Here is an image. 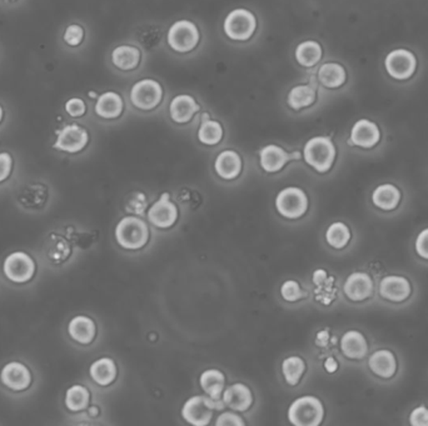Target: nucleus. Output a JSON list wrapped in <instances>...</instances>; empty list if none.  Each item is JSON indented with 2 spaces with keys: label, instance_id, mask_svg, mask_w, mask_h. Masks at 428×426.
<instances>
[{
  "label": "nucleus",
  "instance_id": "f257e3e1",
  "mask_svg": "<svg viewBox=\"0 0 428 426\" xmlns=\"http://www.w3.org/2000/svg\"><path fill=\"white\" fill-rule=\"evenodd\" d=\"M324 409L322 402L314 396H302L296 399L288 409V419L296 426H317L322 423Z\"/></svg>",
  "mask_w": 428,
  "mask_h": 426
},
{
  "label": "nucleus",
  "instance_id": "f03ea898",
  "mask_svg": "<svg viewBox=\"0 0 428 426\" xmlns=\"http://www.w3.org/2000/svg\"><path fill=\"white\" fill-rule=\"evenodd\" d=\"M303 157L308 165L319 173L330 171L336 159V148L330 138L314 136L307 141L303 149Z\"/></svg>",
  "mask_w": 428,
  "mask_h": 426
},
{
  "label": "nucleus",
  "instance_id": "7ed1b4c3",
  "mask_svg": "<svg viewBox=\"0 0 428 426\" xmlns=\"http://www.w3.org/2000/svg\"><path fill=\"white\" fill-rule=\"evenodd\" d=\"M116 239L124 249H141L149 239L147 224L139 218L125 216L116 226Z\"/></svg>",
  "mask_w": 428,
  "mask_h": 426
},
{
  "label": "nucleus",
  "instance_id": "20e7f679",
  "mask_svg": "<svg viewBox=\"0 0 428 426\" xmlns=\"http://www.w3.org/2000/svg\"><path fill=\"white\" fill-rule=\"evenodd\" d=\"M257 28V19L247 9H234L224 19L223 29L232 40L245 42L251 39Z\"/></svg>",
  "mask_w": 428,
  "mask_h": 426
},
{
  "label": "nucleus",
  "instance_id": "39448f33",
  "mask_svg": "<svg viewBox=\"0 0 428 426\" xmlns=\"http://www.w3.org/2000/svg\"><path fill=\"white\" fill-rule=\"evenodd\" d=\"M199 31L190 20H178L168 31V44L174 52L190 53L199 43Z\"/></svg>",
  "mask_w": 428,
  "mask_h": 426
},
{
  "label": "nucleus",
  "instance_id": "423d86ee",
  "mask_svg": "<svg viewBox=\"0 0 428 426\" xmlns=\"http://www.w3.org/2000/svg\"><path fill=\"white\" fill-rule=\"evenodd\" d=\"M275 207L282 216L287 219H298L307 212L308 198L300 188L289 187L278 193L275 198Z\"/></svg>",
  "mask_w": 428,
  "mask_h": 426
},
{
  "label": "nucleus",
  "instance_id": "0eeeda50",
  "mask_svg": "<svg viewBox=\"0 0 428 426\" xmlns=\"http://www.w3.org/2000/svg\"><path fill=\"white\" fill-rule=\"evenodd\" d=\"M163 99V89L158 81L142 79L130 89V102L135 108L152 110L160 105Z\"/></svg>",
  "mask_w": 428,
  "mask_h": 426
},
{
  "label": "nucleus",
  "instance_id": "6e6552de",
  "mask_svg": "<svg viewBox=\"0 0 428 426\" xmlns=\"http://www.w3.org/2000/svg\"><path fill=\"white\" fill-rule=\"evenodd\" d=\"M3 271L9 281L14 283H26L36 273V264L31 256L23 251H14L6 256L3 264Z\"/></svg>",
  "mask_w": 428,
  "mask_h": 426
},
{
  "label": "nucleus",
  "instance_id": "1a4fd4ad",
  "mask_svg": "<svg viewBox=\"0 0 428 426\" xmlns=\"http://www.w3.org/2000/svg\"><path fill=\"white\" fill-rule=\"evenodd\" d=\"M385 65L393 79H410L416 70V56L410 50L396 49L385 56Z\"/></svg>",
  "mask_w": 428,
  "mask_h": 426
},
{
  "label": "nucleus",
  "instance_id": "9d476101",
  "mask_svg": "<svg viewBox=\"0 0 428 426\" xmlns=\"http://www.w3.org/2000/svg\"><path fill=\"white\" fill-rule=\"evenodd\" d=\"M89 135L86 129L77 124H70L56 132L54 149L67 152H78L86 148Z\"/></svg>",
  "mask_w": 428,
  "mask_h": 426
},
{
  "label": "nucleus",
  "instance_id": "9b49d317",
  "mask_svg": "<svg viewBox=\"0 0 428 426\" xmlns=\"http://www.w3.org/2000/svg\"><path fill=\"white\" fill-rule=\"evenodd\" d=\"M182 416L192 425L206 426L213 416L209 396H193L184 404Z\"/></svg>",
  "mask_w": 428,
  "mask_h": 426
},
{
  "label": "nucleus",
  "instance_id": "f8f14e48",
  "mask_svg": "<svg viewBox=\"0 0 428 426\" xmlns=\"http://www.w3.org/2000/svg\"><path fill=\"white\" fill-rule=\"evenodd\" d=\"M177 207L171 203L169 194L160 195V200L154 203L148 212V219L157 228H171L177 220Z\"/></svg>",
  "mask_w": 428,
  "mask_h": 426
},
{
  "label": "nucleus",
  "instance_id": "ddd939ff",
  "mask_svg": "<svg viewBox=\"0 0 428 426\" xmlns=\"http://www.w3.org/2000/svg\"><path fill=\"white\" fill-rule=\"evenodd\" d=\"M1 383L14 391L28 389L31 385V375L29 369L18 361L8 363L0 372Z\"/></svg>",
  "mask_w": 428,
  "mask_h": 426
},
{
  "label": "nucleus",
  "instance_id": "4468645a",
  "mask_svg": "<svg viewBox=\"0 0 428 426\" xmlns=\"http://www.w3.org/2000/svg\"><path fill=\"white\" fill-rule=\"evenodd\" d=\"M300 158V152H292V154H288L283 148L278 145H273V144L264 146L263 149L259 152L261 166H262L263 171H267V173L280 171L284 165L287 164L289 160Z\"/></svg>",
  "mask_w": 428,
  "mask_h": 426
},
{
  "label": "nucleus",
  "instance_id": "2eb2a0df",
  "mask_svg": "<svg viewBox=\"0 0 428 426\" xmlns=\"http://www.w3.org/2000/svg\"><path fill=\"white\" fill-rule=\"evenodd\" d=\"M343 290L351 300L362 301L372 295L374 281L366 273H353L347 278Z\"/></svg>",
  "mask_w": 428,
  "mask_h": 426
},
{
  "label": "nucleus",
  "instance_id": "dca6fc26",
  "mask_svg": "<svg viewBox=\"0 0 428 426\" xmlns=\"http://www.w3.org/2000/svg\"><path fill=\"white\" fill-rule=\"evenodd\" d=\"M379 139H381V133L379 127L367 119L358 120L351 132V144L366 149L376 145Z\"/></svg>",
  "mask_w": 428,
  "mask_h": 426
},
{
  "label": "nucleus",
  "instance_id": "f3484780",
  "mask_svg": "<svg viewBox=\"0 0 428 426\" xmlns=\"http://www.w3.org/2000/svg\"><path fill=\"white\" fill-rule=\"evenodd\" d=\"M379 292L387 300L396 301V303L404 301L410 297V281L404 276H397V275L385 276V279L381 281Z\"/></svg>",
  "mask_w": 428,
  "mask_h": 426
},
{
  "label": "nucleus",
  "instance_id": "a211bd4d",
  "mask_svg": "<svg viewBox=\"0 0 428 426\" xmlns=\"http://www.w3.org/2000/svg\"><path fill=\"white\" fill-rule=\"evenodd\" d=\"M201 106L197 103L196 99L187 94L177 95L171 100L169 105V113L173 122L178 124H185L190 122L197 111H199Z\"/></svg>",
  "mask_w": 428,
  "mask_h": 426
},
{
  "label": "nucleus",
  "instance_id": "6ab92c4d",
  "mask_svg": "<svg viewBox=\"0 0 428 426\" xmlns=\"http://www.w3.org/2000/svg\"><path fill=\"white\" fill-rule=\"evenodd\" d=\"M224 405L228 408L237 410V411H245L248 410L253 402L251 390L245 384H233L224 390V394L222 395Z\"/></svg>",
  "mask_w": 428,
  "mask_h": 426
},
{
  "label": "nucleus",
  "instance_id": "aec40b11",
  "mask_svg": "<svg viewBox=\"0 0 428 426\" xmlns=\"http://www.w3.org/2000/svg\"><path fill=\"white\" fill-rule=\"evenodd\" d=\"M214 169L222 179L231 180L240 174L242 160L237 152L233 150H224L215 159Z\"/></svg>",
  "mask_w": 428,
  "mask_h": 426
},
{
  "label": "nucleus",
  "instance_id": "412c9836",
  "mask_svg": "<svg viewBox=\"0 0 428 426\" xmlns=\"http://www.w3.org/2000/svg\"><path fill=\"white\" fill-rule=\"evenodd\" d=\"M368 365L381 378H392L397 370L396 358L390 350H379L372 354L368 360Z\"/></svg>",
  "mask_w": 428,
  "mask_h": 426
},
{
  "label": "nucleus",
  "instance_id": "4be33fe9",
  "mask_svg": "<svg viewBox=\"0 0 428 426\" xmlns=\"http://www.w3.org/2000/svg\"><path fill=\"white\" fill-rule=\"evenodd\" d=\"M68 333L77 342L89 344L95 336V324L91 317L79 315L70 320L68 325Z\"/></svg>",
  "mask_w": 428,
  "mask_h": 426
},
{
  "label": "nucleus",
  "instance_id": "5701e85b",
  "mask_svg": "<svg viewBox=\"0 0 428 426\" xmlns=\"http://www.w3.org/2000/svg\"><path fill=\"white\" fill-rule=\"evenodd\" d=\"M341 349L342 353L349 359H362L367 354V341L361 333L351 330L343 335Z\"/></svg>",
  "mask_w": 428,
  "mask_h": 426
},
{
  "label": "nucleus",
  "instance_id": "b1692460",
  "mask_svg": "<svg viewBox=\"0 0 428 426\" xmlns=\"http://www.w3.org/2000/svg\"><path fill=\"white\" fill-rule=\"evenodd\" d=\"M123 99L119 94L114 92H107L102 94L95 104L97 116L105 119H116L122 116Z\"/></svg>",
  "mask_w": 428,
  "mask_h": 426
},
{
  "label": "nucleus",
  "instance_id": "393cba45",
  "mask_svg": "<svg viewBox=\"0 0 428 426\" xmlns=\"http://www.w3.org/2000/svg\"><path fill=\"white\" fill-rule=\"evenodd\" d=\"M112 61L121 70H133L139 65L141 52L132 45H119L112 53Z\"/></svg>",
  "mask_w": 428,
  "mask_h": 426
},
{
  "label": "nucleus",
  "instance_id": "a878e982",
  "mask_svg": "<svg viewBox=\"0 0 428 426\" xmlns=\"http://www.w3.org/2000/svg\"><path fill=\"white\" fill-rule=\"evenodd\" d=\"M316 86L313 84H300L294 86L288 94L287 102L289 108L300 110L312 105L316 102Z\"/></svg>",
  "mask_w": 428,
  "mask_h": 426
},
{
  "label": "nucleus",
  "instance_id": "bb28decb",
  "mask_svg": "<svg viewBox=\"0 0 428 426\" xmlns=\"http://www.w3.org/2000/svg\"><path fill=\"white\" fill-rule=\"evenodd\" d=\"M401 200L399 190L392 184H383L376 188L372 194V201L376 207L383 210H393L397 207Z\"/></svg>",
  "mask_w": 428,
  "mask_h": 426
},
{
  "label": "nucleus",
  "instance_id": "cd10ccee",
  "mask_svg": "<svg viewBox=\"0 0 428 426\" xmlns=\"http://www.w3.org/2000/svg\"><path fill=\"white\" fill-rule=\"evenodd\" d=\"M199 383H201V386L204 390V393L209 397H212L214 400H220L222 399L226 379H224V375L220 370H215V369L206 370L201 375Z\"/></svg>",
  "mask_w": 428,
  "mask_h": 426
},
{
  "label": "nucleus",
  "instance_id": "c85d7f7f",
  "mask_svg": "<svg viewBox=\"0 0 428 426\" xmlns=\"http://www.w3.org/2000/svg\"><path fill=\"white\" fill-rule=\"evenodd\" d=\"M89 372H91V377L95 383L102 385V386H107V385L113 383L114 379H116V364L109 358H102V359H98L93 363L91 369H89Z\"/></svg>",
  "mask_w": 428,
  "mask_h": 426
},
{
  "label": "nucleus",
  "instance_id": "c756f323",
  "mask_svg": "<svg viewBox=\"0 0 428 426\" xmlns=\"http://www.w3.org/2000/svg\"><path fill=\"white\" fill-rule=\"evenodd\" d=\"M319 80L326 88H339L346 83V70L338 63H326L319 68Z\"/></svg>",
  "mask_w": 428,
  "mask_h": 426
},
{
  "label": "nucleus",
  "instance_id": "7c9ffc66",
  "mask_svg": "<svg viewBox=\"0 0 428 426\" xmlns=\"http://www.w3.org/2000/svg\"><path fill=\"white\" fill-rule=\"evenodd\" d=\"M294 55L302 67L312 68L322 58V47L314 40H307L298 44Z\"/></svg>",
  "mask_w": 428,
  "mask_h": 426
},
{
  "label": "nucleus",
  "instance_id": "2f4dec72",
  "mask_svg": "<svg viewBox=\"0 0 428 426\" xmlns=\"http://www.w3.org/2000/svg\"><path fill=\"white\" fill-rule=\"evenodd\" d=\"M45 253L48 259L52 262H66L70 255V245L67 242V239L56 234H52L47 239L45 243Z\"/></svg>",
  "mask_w": 428,
  "mask_h": 426
},
{
  "label": "nucleus",
  "instance_id": "473e14b6",
  "mask_svg": "<svg viewBox=\"0 0 428 426\" xmlns=\"http://www.w3.org/2000/svg\"><path fill=\"white\" fill-rule=\"evenodd\" d=\"M202 119V124L198 130V139L206 145H217L223 138L222 125L215 120H211L208 113H204Z\"/></svg>",
  "mask_w": 428,
  "mask_h": 426
},
{
  "label": "nucleus",
  "instance_id": "72a5a7b5",
  "mask_svg": "<svg viewBox=\"0 0 428 426\" xmlns=\"http://www.w3.org/2000/svg\"><path fill=\"white\" fill-rule=\"evenodd\" d=\"M89 404V391L82 385H73L67 390L66 407L70 411H82Z\"/></svg>",
  "mask_w": 428,
  "mask_h": 426
},
{
  "label": "nucleus",
  "instance_id": "f704fd0d",
  "mask_svg": "<svg viewBox=\"0 0 428 426\" xmlns=\"http://www.w3.org/2000/svg\"><path fill=\"white\" fill-rule=\"evenodd\" d=\"M305 370H306V364L300 356H289L282 364V372L289 385H297L300 383Z\"/></svg>",
  "mask_w": 428,
  "mask_h": 426
},
{
  "label": "nucleus",
  "instance_id": "c9c22d12",
  "mask_svg": "<svg viewBox=\"0 0 428 426\" xmlns=\"http://www.w3.org/2000/svg\"><path fill=\"white\" fill-rule=\"evenodd\" d=\"M351 239V232H349V226L343 223H333L332 226L327 229L326 232V240L330 244V246H333L335 249H342Z\"/></svg>",
  "mask_w": 428,
  "mask_h": 426
},
{
  "label": "nucleus",
  "instance_id": "e433bc0d",
  "mask_svg": "<svg viewBox=\"0 0 428 426\" xmlns=\"http://www.w3.org/2000/svg\"><path fill=\"white\" fill-rule=\"evenodd\" d=\"M282 297L287 301H298L300 299L306 298L307 294L300 289V284L297 281H288L282 285Z\"/></svg>",
  "mask_w": 428,
  "mask_h": 426
},
{
  "label": "nucleus",
  "instance_id": "4c0bfd02",
  "mask_svg": "<svg viewBox=\"0 0 428 426\" xmlns=\"http://www.w3.org/2000/svg\"><path fill=\"white\" fill-rule=\"evenodd\" d=\"M83 38H84V31H83V28L79 26V25H69L67 31L64 33L66 43L72 45V47L79 45L82 43V40H83Z\"/></svg>",
  "mask_w": 428,
  "mask_h": 426
},
{
  "label": "nucleus",
  "instance_id": "58836bf2",
  "mask_svg": "<svg viewBox=\"0 0 428 426\" xmlns=\"http://www.w3.org/2000/svg\"><path fill=\"white\" fill-rule=\"evenodd\" d=\"M86 104L79 97L69 99L67 104H66V110H67L68 114L70 116H74V118L84 116L86 114Z\"/></svg>",
  "mask_w": 428,
  "mask_h": 426
},
{
  "label": "nucleus",
  "instance_id": "ea45409f",
  "mask_svg": "<svg viewBox=\"0 0 428 426\" xmlns=\"http://www.w3.org/2000/svg\"><path fill=\"white\" fill-rule=\"evenodd\" d=\"M410 423L415 426H428V409L418 407L411 413Z\"/></svg>",
  "mask_w": 428,
  "mask_h": 426
},
{
  "label": "nucleus",
  "instance_id": "a19ab883",
  "mask_svg": "<svg viewBox=\"0 0 428 426\" xmlns=\"http://www.w3.org/2000/svg\"><path fill=\"white\" fill-rule=\"evenodd\" d=\"M215 425L217 426H243L245 425V421L240 419V416L237 414H233V413H223V414L218 416V419L215 421Z\"/></svg>",
  "mask_w": 428,
  "mask_h": 426
},
{
  "label": "nucleus",
  "instance_id": "79ce46f5",
  "mask_svg": "<svg viewBox=\"0 0 428 426\" xmlns=\"http://www.w3.org/2000/svg\"><path fill=\"white\" fill-rule=\"evenodd\" d=\"M12 157L8 152H0V183L9 177L12 171Z\"/></svg>",
  "mask_w": 428,
  "mask_h": 426
},
{
  "label": "nucleus",
  "instance_id": "37998d69",
  "mask_svg": "<svg viewBox=\"0 0 428 426\" xmlns=\"http://www.w3.org/2000/svg\"><path fill=\"white\" fill-rule=\"evenodd\" d=\"M417 254L428 260V229H425L418 234L416 239Z\"/></svg>",
  "mask_w": 428,
  "mask_h": 426
},
{
  "label": "nucleus",
  "instance_id": "c03bdc74",
  "mask_svg": "<svg viewBox=\"0 0 428 426\" xmlns=\"http://www.w3.org/2000/svg\"><path fill=\"white\" fill-rule=\"evenodd\" d=\"M327 278H328L327 273H326L324 270H321V269H319V270H316V271L313 273V283H314V284H319L321 281H326Z\"/></svg>",
  "mask_w": 428,
  "mask_h": 426
},
{
  "label": "nucleus",
  "instance_id": "a18cd8bd",
  "mask_svg": "<svg viewBox=\"0 0 428 426\" xmlns=\"http://www.w3.org/2000/svg\"><path fill=\"white\" fill-rule=\"evenodd\" d=\"M324 368H326V370L328 372H335L337 370V368H338V364H337L336 360L333 359V358H328V359L326 360V363H324Z\"/></svg>",
  "mask_w": 428,
  "mask_h": 426
},
{
  "label": "nucleus",
  "instance_id": "49530a36",
  "mask_svg": "<svg viewBox=\"0 0 428 426\" xmlns=\"http://www.w3.org/2000/svg\"><path fill=\"white\" fill-rule=\"evenodd\" d=\"M321 340H324V342H327V340H328V333H327V331H321V333H319L317 339H316L317 344H319Z\"/></svg>",
  "mask_w": 428,
  "mask_h": 426
},
{
  "label": "nucleus",
  "instance_id": "de8ad7c7",
  "mask_svg": "<svg viewBox=\"0 0 428 426\" xmlns=\"http://www.w3.org/2000/svg\"><path fill=\"white\" fill-rule=\"evenodd\" d=\"M89 97H97V94H95V93H89Z\"/></svg>",
  "mask_w": 428,
  "mask_h": 426
},
{
  "label": "nucleus",
  "instance_id": "09e8293b",
  "mask_svg": "<svg viewBox=\"0 0 428 426\" xmlns=\"http://www.w3.org/2000/svg\"><path fill=\"white\" fill-rule=\"evenodd\" d=\"M1 118H3V109H1V106H0V122H1Z\"/></svg>",
  "mask_w": 428,
  "mask_h": 426
}]
</instances>
